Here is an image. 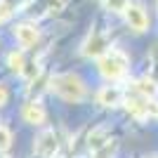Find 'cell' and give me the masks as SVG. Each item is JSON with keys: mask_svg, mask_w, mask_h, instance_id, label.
<instances>
[{"mask_svg": "<svg viewBox=\"0 0 158 158\" xmlns=\"http://www.w3.org/2000/svg\"><path fill=\"white\" fill-rule=\"evenodd\" d=\"M50 87H52V92H57L64 102H83L87 94V87L83 83L78 73H59V76H54L50 80Z\"/></svg>", "mask_w": 158, "mask_h": 158, "instance_id": "6da1fadb", "label": "cell"}, {"mask_svg": "<svg viewBox=\"0 0 158 158\" xmlns=\"http://www.w3.org/2000/svg\"><path fill=\"white\" fill-rule=\"evenodd\" d=\"M127 66H130V59H127V54L123 52V50H118V47H111L106 54H102L97 59V69L106 80L123 78L127 73Z\"/></svg>", "mask_w": 158, "mask_h": 158, "instance_id": "7a4b0ae2", "label": "cell"}, {"mask_svg": "<svg viewBox=\"0 0 158 158\" xmlns=\"http://www.w3.org/2000/svg\"><path fill=\"white\" fill-rule=\"evenodd\" d=\"M59 149V132L54 130H43L33 142V153L40 158H52Z\"/></svg>", "mask_w": 158, "mask_h": 158, "instance_id": "3957f363", "label": "cell"}, {"mask_svg": "<svg viewBox=\"0 0 158 158\" xmlns=\"http://www.w3.org/2000/svg\"><path fill=\"white\" fill-rule=\"evenodd\" d=\"M109 52V43H106V35L104 33L94 31L90 38L83 43V54L85 57H90V59H99L102 54Z\"/></svg>", "mask_w": 158, "mask_h": 158, "instance_id": "277c9868", "label": "cell"}, {"mask_svg": "<svg viewBox=\"0 0 158 158\" xmlns=\"http://www.w3.org/2000/svg\"><path fill=\"white\" fill-rule=\"evenodd\" d=\"M123 14H125L127 26H130L135 33H144L146 31V26H149V17H146V12H144V7H142V5H127V10Z\"/></svg>", "mask_w": 158, "mask_h": 158, "instance_id": "5b68a950", "label": "cell"}, {"mask_svg": "<svg viewBox=\"0 0 158 158\" xmlns=\"http://www.w3.org/2000/svg\"><path fill=\"white\" fill-rule=\"evenodd\" d=\"M14 38L19 40L21 47H33L38 43V38H40V31H38L35 24L24 21V24H17V26H14Z\"/></svg>", "mask_w": 158, "mask_h": 158, "instance_id": "8992f818", "label": "cell"}, {"mask_svg": "<svg viewBox=\"0 0 158 158\" xmlns=\"http://www.w3.org/2000/svg\"><path fill=\"white\" fill-rule=\"evenodd\" d=\"M21 118H24V123H28V125H43L47 118V111L43 109V104L40 102H28V104H24V109H21Z\"/></svg>", "mask_w": 158, "mask_h": 158, "instance_id": "52a82bcc", "label": "cell"}, {"mask_svg": "<svg viewBox=\"0 0 158 158\" xmlns=\"http://www.w3.org/2000/svg\"><path fill=\"white\" fill-rule=\"evenodd\" d=\"M97 104L109 106V109L120 106V104H123V90H120V87H116V85H104V87L97 92Z\"/></svg>", "mask_w": 158, "mask_h": 158, "instance_id": "ba28073f", "label": "cell"}, {"mask_svg": "<svg viewBox=\"0 0 158 158\" xmlns=\"http://www.w3.org/2000/svg\"><path fill=\"white\" fill-rule=\"evenodd\" d=\"M135 92L139 94V97L144 99H156L158 94V83L153 78H149V76H144V78L135 80Z\"/></svg>", "mask_w": 158, "mask_h": 158, "instance_id": "9c48e42d", "label": "cell"}, {"mask_svg": "<svg viewBox=\"0 0 158 158\" xmlns=\"http://www.w3.org/2000/svg\"><path fill=\"white\" fill-rule=\"evenodd\" d=\"M7 66H10V71H14V73H21L24 71V54L21 52H10L7 54Z\"/></svg>", "mask_w": 158, "mask_h": 158, "instance_id": "30bf717a", "label": "cell"}, {"mask_svg": "<svg viewBox=\"0 0 158 158\" xmlns=\"http://www.w3.org/2000/svg\"><path fill=\"white\" fill-rule=\"evenodd\" d=\"M102 146H106V130L104 127L92 132V137H90V149H92V151H99Z\"/></svg>", "mask_w": 158, "mask_h": 158, "instance_id": "8fae6325", "label": "cell"}, {"mask_svg": "<svg viewBox=\"0 0 158 158\" xmlns=\"http://www.w3.org/2000/svg\"><path fill=\"white\" fill-rule=\"evenodd\" d=\"M130 0H104V7L109 12H125Z\"/></svg>", "mask_w": 158, "mask_h": 158, "instance_id": "7c38bea8", "label": "cell"}, {"mask_svg": "<svg viewBox=\"0 0 158 158\" xmlns=\"http://www.w3.org/2000/svg\"><path fill=\"white\" fill-rule=\"evenodd\" d=\"M10 144H12V135L5 125H0V151H7Z\"/></svg>", "mask_w": 158, "mask_h": 158, "instance_id": "4fadbf2b", "label": "cell"}, {"mask_svg": "<svg viewBox=\"0 0 158 158\" xmlns=\"http://www.w3.org/2000/svg\"><path fill=\"white\" fill-rule=\"evenodd\" d=\"M10 12H12V10L7 7V2H0V24H2V21L10 17Z\"/></svg>", "mask_w": 158, "mask_h": 158, "instance_id": "5bb4252c", "label": "cell"}, {"mask_svg": "<svg viewBox=\"0 0 158 158\" xmlns=\"http://www.w3.org/2000/svg\"><path fill=\"white\" fill-rule=\"evenodd\" d=\"M7 99H10L7 87H5V85H0V106H5V104H7Z\"/></svg>", "mask_w": 158, "mask_h": 158, "instance_id": "9a60e30c", "label": "cell"}, {"mask_svg": "<svg viewBox=\"0 0 158 158\" xmlns=\"http://www.w3.org/2000/svg\"><path fill=\"white\" fill-rule=\"evenodd\" d=\"M156 158H158V156H156Z\"/></svg>", "mask_w": 158, "mask_h": 158, "instance_id": "2e32d148", "label": "cell"}]
</instances>
